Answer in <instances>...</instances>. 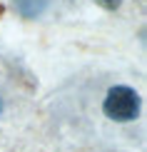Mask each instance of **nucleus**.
<instances>
[{
  "instance_id": "obj_1",
  "label": "nucleus",
  "mask_w": 147,
  "mask_h": 152,
  "mask_svg": "<svg viewBox=\"0 0 147 152\" xmlns=\"http://www.w3.org/2000/svg\"><path fill=\"white\" fill-rule=\"evenodd\" d=\"M102 112L115 122H130L140 115V95L127 85H115L102 100Z\"/></svg>"
},
{
  "instance_id": "obj_2",
  "label": "nucleus",
  "mask_w": 147,
  "mask_h": 152,
  "mask_svg": "<svg viewBox=\"0 0 147 152\" xmlns=\"http://www.w3.org/2000/svg\"><path fill=\"white\" fill-rule=\"evenodd\" d=\"M15 3H18V10H20L23 15L35 18V15H40V12H42V8H45L48 0H15Z\"/></svg>"
},
{
  "instance_id": "obj_3",
  "label": "nucleus",
  "mask_w": 147,
  "mask_h": 152,
  "mask_svg": "<svg viewBox=\"0 0 147 152\" xmlns=\"http://www.w3.org/2000/svg\"><path fill=\"white\" fill-rule=\"evenodd\" d=\"M97 5H102L105 10H117L120 5H122V0H95Z\"/></svg>"
},
{
  "instance_id": "obj_4",
  "label": "nucleus",
  "mask_w": 147,
  "mask_h": 152,
  "mask_svg": "<svg viewBox=\"0 0 147 152\" xmlns=\"http://www.w3.org/2000/svg\"><path fill=\"white\" fill-rule=\"evenodd\" d=\"M0 112H3V100H0Z\"/></svg>"
}]
</instances>
